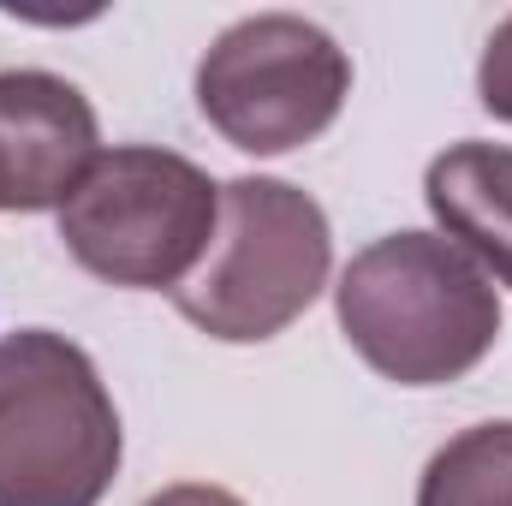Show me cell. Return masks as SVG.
<instances>
[{
    "mask_svg": "<svg viewBox=\"0 0 512 506\" xmlns=\"http://www.w3.org/2000/svg\"><path fill=\"white\" fill-rule=\"evenodd\" d=\"M340 328L352 352L399 387L471 376L501 340V298L489 274L441 233H387L346 262Z\"/></svg>",
    "mask_w": 512,
    "mask_h": 506,
    "instance_id": "obj_1",
    "label": "cell"
},
{
    "mask_svg": "<svg viewBox=\"0 0 512 506\" xmlns=\"http://www.w3.org/2000/svg\"><path fill=\"white\" fill-rule=\"evenodd\" d=\"M417 506H512V423H471L453 435L429 459Z\"/></svg>",
    "mask_w": 512,
    "mask_h": 506,
    "instance_id": "obj_8",
    "label": "cell"
},
{
    "mask_svg": "<svg viewBox=\"0 0 512 506\" xmlns=\"http://www.w3.org/2000/svg\"><path fill=\"white\" fill-rule=\"evenodd\" d=\"M221 221V185L155 143L102 149L60 203V239L78 268L131 292H179Z\"/></svg>",
    "mask_w": 512,
    "mask_h": 506,
    "instance_id": "obj_4",
    "label": "cell"
},
{
    "mask_svg": "<svg viewBox=\"0 0 512 506\" xmlns=\"http://www.w3.org/2000/svg\"><path fill=\"white\" fill-rule=\"evenodd\" d=\"M334 262L328 215L310 191L286 179H233L221 185V221L191 280L173 292L179 316L209 340L256 346L292 328Z\"/></svg>",
    "mask_w": 512,
    "mask_h": 506,
    "instance_id": "obj_3",
    "label": "cell"
},
{
    "mask_svg": "<svg viewBox=\"0 0 512 506\" xmlns=\"http://www.w3.org/2000/svg\"><path fill=\"white\" fill-rule=\"evenodd\" d=\"M126 435L84 346L0 334V506H102Z\"/></svg>",
    "mask_w": 512,
    "mask_h": 506,
    "instance_id": "obj_2",
    "label": "cell"
},
{
    "mask_svg": "<svg viewBox=\"0 0 512 506\" xmlns=\"http://www.w3.org/2000/svg\"><path fill=\"white\" fill-rule=\"evenodd\" d=\"M477 96H483V108H489L495 120H507L512 126V18L495 24V36H489V48H483Z\"/></svg>",
    "mask_w": 512,
    "mask_h": 506,
    "instance_id": "obj_9",
    "label": "cell"
},
{
    "mask_svg": "<svg viewBox=\"0 0 512 506\" xmlns=\"http://www.w3.org/2000/svg\"><path fill=\"white\" fill-rule=\"evenodd\" d=\"M143 506H245V501L227 495V489H209V483H173V489L149 495Z\"/></svg>",
    "mask_w": 512,
    "mask_h": 506,
    "instance_id": "obj_10",
    "label": "cell"
},
{
    "mask_svg": "<svg viewBox=\"0 0 512 506\" xmlns=\"http://www.w3.org/2000/svg\"><path fill=\"white\" fill-rule=\"evenodd\" d=\"M429 215L441 239L465 251L483 274L512 286V149L507 143H453L423 173Z\"/></svg>",
    "mask_w": 512,
    "mask_h": 506,
    "instance_id": "obj_7",
    "label": "cell"
},
{
    "mask_svg": "<svg viewBox=\"0 0 512 506\" xmlns=\"http://www.w3.org/2000/svg\"><path fill=\"white\" fill-rule=\"evenodd\" d=\"M96 108L54 72H0V209H60L96 167Z\"/></svg>",
    "mask_w": 512,
    "mask_h": 506,
    "instance_id": "obj_6",
    "label": "cell"
},
{
    "mask_svg": "<svg viewBox=\"0 0 512 506\" xmlns=\"http://www.w3.org/2000/svg\"><path fill=\"white\" fill-rule=\"evenodd\" d=\"M352 96L346 48L298 18L256 12L221 30L197 66V108L245 155H286L340 120Z\"/></svg>",
    "mask_w": 512,
    "mask_h": 506,
    "instance_id": "obj_5",
    "label": "cell"
}]
</instances>
